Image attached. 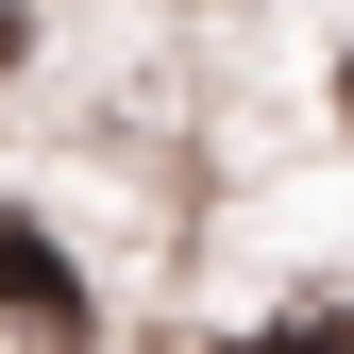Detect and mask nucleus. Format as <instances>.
<instances>
[{
	"instance_id": "2",
	"label": "nucleus",
	"mask_w": 354,
	"mask_h": 354,
	"mask_svg": "<svg viewBox=\"0 0 354 354\" xmlns=\"http://www.w3.org/2000/svg\"><path fill=\"white\" fill-rule=\"evenodd\" d=\"M219 354H354V304H270V321H236Z\"/></svg>"
},
{
	"instance_id": "1",
	"label": "nucleus",
	"mask_w": 354,
	"mask_h": 354,
	"mask_svg": "<svg viewBox=\"0 0 354 354\" xmlns=\"http://www.w3.org/2000/svg\"><path fill=\"white\" fill-rule=\"evenodd\" d=\"M0 337H84V270H68V236H51V219H34V203H0Z\"/></svg>"
},
{
	"instance_id": "3",
	"label": "nucleus",
	"mask_w": 354,
	"mask_h": 354,
	"mask_svg": "<svg viewBox=\"0 0 354 354\" xmlns=\"http://www.w3.org/2000/svg\"><path fill=\"white\" fill-rule=\"evenodd\" d=\"M337 118H354V51H337Z\"/></svg>"
}]
</instances>
